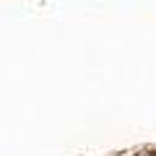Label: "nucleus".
Here are the masks:
<instances>
[{
  "label": "nucleus",
  "mask_w": 156,
  "mask_h": 156,
  "mask_svg": "<svg viewBox=\"0 0 156 156\" xmlns=\"http://www.w3.org/2000/svg\"><path fill=\"white\" fill-rule=\"evenodd\" d=\"M148 156H156V154H148Z\"/></svg>",
  "instance_id": "nucleus-1"
}]
</instances>
